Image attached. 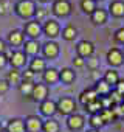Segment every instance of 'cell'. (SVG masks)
Returning <instances> with one entry per match:
<instances>
[{
  "label": "cell",
  "instance_id": "cell-1",
  "mask_svg": "<svg viewBox=\"0 0 124 132\" xmlns=\"http://www.w3.org/2000/svg\"><path fill=\"white\" fill-rule=\"evenodd\" d=\"M36 5L33 0H19V2L14 5V11L19 17L22 19H26V20H31V17L36 14Z\"/></svg>",
  "mask_w": 124,
  "mask_h": 132
},
{
  "label": "cell",
  "instance_id": "cell-2",
  "mask_svg": "<svg viewBox=\"0 0 124 132\" xmlns=\"http://www.w3.org/2000/svg\"><path fill=\"white\" fill-rule=\"evenodd\" d=\"M56 106H57V112L60 115H65V117H70L72 113H76V101L72 98V96H60L57 101H56Z\"/></svg>",
  "mask_w": 124,
  "mask_h": 132
},
{
  "label": "cell",
  "instance_id": "cell-3",
  "mask_svg": "<svg viewBox=\"0 0 124 132\" xmlns=\"http://www.w3.org/2000/svg\"><path fill=\"white\" fill-rule=\"evenodd\" d=\"M51 11L57 17H67L72 13V3L70 0H54L51 5Z\"/></svg>",
  "mask_w": 124,
  "mask_h": 132
},
{
  "label": "cell",
  "instance_id": "cell-4",
  "mask_svg": "<svg viewBox=\"0 0 124 132\" xmlns=\"http://www.w3.org/2000/svg\"><path fill=\"white\" fill-rule=\"evenodd\" d=\"M42 33L48 37V40L56 39V37L60 34V25H59V22L54 20V19L45 20V23L42 25Z\"/></svg>",
  "mask_w": 124,
  "mask_h": 132
},
{
  "label": "cell",
  "instance_id": "cell-5",
  "mask_svg": "<svg viewBox=\"0 0 124 132\" xmlns=\"http://www.w3.org/2000/svg\"><path fill=\"white\" fill-rule=\"evenodd\" d=\"M23 33H25V36H28L30 39H39V36L42 34V25H40V22L39 20H36V19H31V20H28V22H25V25H23Z\"/></svg>",
  "mask_w": 124,
  "mask_h": 132
},
{
  "label": "cell",
  "instance_id": "cell-6",
  "mask_svg": "<svg viewBox=\"0 0 124 132\" xmlns=\"http://www.w3.org/2000/svg\"><path fill=\"white\" fill-rule=\"evenodd\" d=\"M40 53H42L43 59H54L59 56V45L54 40H47L45 44H42Z\"/></svg>",
  "mask_w": 124,
  "mask_h": 132
},
{
  "label": "cell",
  "instance_id": "cell-7",
  "mask_svg": "<svg viewBox=\"0 0 124 132\" xmlns=\"http://www.w3.org/2000/svg\"><path fill=\"white\" fill-rule=\"evenodd\" d=\"M43 120L39 115H26L25 117V129L26 132H40L42 130Z\"/></svg>",
  "mask_w": 124,
  "mask_h": 132
},
{
  "label": "cell",
  "instance_id": "cell-8",
  "mask_svg": "<svg viewBox=\"0 0 124 132\" xmlns=\"http://www.w3.org/2000/svg\"><path fill=\"white\" fill-rule=\"evenodd\" d=\"M76 53L78 56H81L82 59H88L93 56L95 53V45L90 42V40H81L78 45H76Z\"/></svg>",
  "mask_w": 124,
  "mask_h": 132
},
{
  "label": "cell",
  "instance_id": "cell-9",
  "mask_svg": "<svg viewBox=\"0 0 124 132\" xmlns=\"http://www.w3.org/2000/svg\"><path fill=\"white\" fill-rule=\"evenodd\" d=\"M31 98L36 101V103H42L45 100H48V86L43 84V82H37L34 84V89H33V95Z\"/></svg>",
  "mask_w": 124,
  "mask_h": 132
},
{
  "label": "cell",
  "instance_id": "cell-10",
  "mask_svg": "<svg viewBox=\"0 0 124 132\" xmlns=\"http://www.w3.org/2000/svg\"><path fill=\"white\" fill-rule=\"evenodd\" d=\"M67 127L70 129V130H73V132H76V130H81L82 127H84V124H85V118L82 117V115H79V113H72L70 117H67Z\"/></svg>",
  "mask_w": 124,
  "mask_h": 132
},
{
  "label": "cell",
  "instance_id": "cell-11",
  "mask_svg": "<svg viewBox=\"0 0 124 132\" xmlns=\"http://www.w3.org/2000/svg\"><path fill=\"white\" fill-rule=\"evenodd\" d=\"M23 42H25V33H23V30L16 28V30H11L8 33V44L11 47H20V45H23Z\"/></svg>",
  "mask_w": 124,
  "mask_h": 132
},
{
  "label": "cell",
  "instance_id": "cell-12",
  "mask_svg": "<svg viewBox=\"0 0 124 132\" xmlns=\"http://www.w3.org/2000/svg\"><path fill=\"white\" fill-rule=\"evenodd\" d=\"M39 109H40V113L47 118H53V115L57 112V106H56V101L53 100H45L39 104Z\"/></svg>",
  "mask_w": 124,
  "mask_h": 132
},
{
  "label": "cell",
  "instance_id": "cell-13",
  "mask_svg": "<svg viewBox=\"0 0 124 132\" xmlns=\"http://www.w3.org/2000/svg\"><path fill=\"white\" fill-rule=\"evenodd\" d=\"M10 64H11V69H22L23 65L26 64V54L23 50H16L13 51V56L10 59Z\"/></svg>",
  "mask_w": 124,
  "mask_h": 132
},
{
  "label": "cell",
  "instance_id": "cell-14",
  "mask_svg": "<svg viewBox=\"0 0 124 132\" xmlns=\"http://www.w3.org/2000/svg\"><path fill=\"white\" fill-rule=\"evenodd\" d=\"M122 59H124V54L119 48H110L107 51V62L113 67H118V65L122 64Z\"/></svg>",
  "mask_w": 124,
  "mask_h": 132
},
{
  "label": "cell",
  "instance_id": "cell-15",
  "mask_svg": "<svg viewBox=\"0 0 124 132\" xmlns=\"http://www.w3.org/2000/svg\"><path fill=\"white\" fill-rule=\"evenodd\" d=\"M40 48H42V45L36 39H28V40L23 42V51H25V54H30L33 57L40 53Z\"/></svg>",
  "mask_w": 124,
  "mask_h": 132
},
{
  "label": "cell",
  "instance_id": "cell-16",
  "mask_svg": "<svg viewBox=\"0 0 124 132\" xmlns=\"http://www.w3.org/2000/svg\"><path fill=\"white\" fill-rule=\"evenodd\" d=\"M42 79H43V84L47 86H53L59 81V70L54 69V67H50L47 69L43 73H42Z\"/></svg>",
  "mask_w": 124,
  "mask_h": 132
},
{
  "label": "cell",
  "instance_id": "cell-17",
  "mask_svg": "<svg viewBox=\"0 0 124 132\" xmlns=\"http://www.w3.org/2000/svg\"><path fill=\"white\" fill-rule=\"evenodd\" d=\"M33 73H43L45 70H47V62H45V59L43 57H40V56H34L33 59H31V62H30V67H28Z\"/></svg>",
  "mask_w": 124,
  "mask_h": 132
},
{
  "label": "cell",
  "instance_id": "cell-18",
  "mask_svg": "<svg viewBox=\"0 0 124 132\" xmlns=\"http://www.w3.org/2000/svg\"><path fill=\"white\" fill-rule=\"evenodd\" d=\"M6 132H26L25 120L22 118H11L6 124Z\"/></svg>",
  "mask_w": 124,
  "mask_h": 132
},
{
  "label": "cell",
  "instance_id": "cell-19",
  "mask_svg": "<svg viewBox=\"0 0 124 132\" xmlns=\"http://www.w3.org/2000/svg\"><path fill=\"white\" fill-rule=\"evenodd\" d=\"M76 79V73L73 69L70 67H64L62 70H59V81L64 84H72Z\"/></svg>",
  "mask_w": 124,
  "mask_h": 132
},
{
  "label": "cell",
  "instance_id": "cell-20",
  "mask_svg": "<svg viewBox=\"0 0 124 132\" xmlns=\"http://www.w3.org/2000/svg\"><path fill=\"white\" fill-rule=\"evenodd\" d=\"M96 100H99L98 98V93H96V90L95 89H87V90H82L81 92V95H79V101L85 106V104H88V103H93V101H96Z\"/></svg>",
  "mask_w": 124,
  "mask_h": 132
},
{
  "label": "cell",
  "instance_id": "cell-21",
  "mask_svg": "<svg viewBox=\"0 0 124 132\" xmlns=\"http://www.w3.org/2000/svg\"><path fill=\"white\" fill-rule=\"evenodd\" d=\"M109 13L113 17H124V2L121 0H115L109 5Z\"/></svg>",
  "mask_w": 124,
  "mask_h": 132
},
{
  "label": "cell",
  "instance_id": "cell-22",
  "mask_svg": "<svg viewBox=\"0 0 124 132\" xmlns=\"http://www.w3.org/2000/svg\"><path fill=\"white\" fill-rule=\"evenodd\" d=\"M90 17H92V22L95 25H104L107 22V11L102 8H96Z\"/></svg>",
  "mask_w": 124,
  "mask_h": 132
},
{
  "label": "cell",
  "instance_id": "cell-23",
  "mask_svg": "<svg viewBox=\"0 0 124 132\" xmlns=\"http://www.w3.org/2000/svg\"><path fill=\"white\" fill-rule=\"evenodd\" d=\"M6 81H8L10 86H17L19 87V84L22 82V72L19 69H11L6 75Z\"/></svg>",
  "mask_w": 124,
  "mask_h": 132
},
{
  "label": "cell",
  "instance_id": "cell-24",
  "mask_svg": "<svg viewBox=\"0 0 124 132\" xmlns=\"http://www.w3.org/2000/svg\"><path fill=\"white\" fill-rule=\"evenodd\" d=\"M95 90H96L98 96H99V98H102V96H107V95L112 92V87H110L104 79H99V81L96 82V86H95Z\"/></svg>",
  "mask_w": 124,
  "mask_h": 132
},
{
  "label": "cell",
  "instance_id": "cell-25",
  "mask_svg": "<svg viewBox=\"0 0 124 132\" xmlns=\"http://www.w3.org/2000/svg\"><path fill=\"white\" fill-rule=\"evenodd\" d=\"M59 129H60V126L54 118H48L42 124V132H59Z\"/></svg>",
  "mask_w": 124,
  "mask_h": 132
},
{
  "label": "cell",
  "instance_id": "cell-26",
  "mask_svg": "<svg viewBox=\"0 0 124 132\" xmlns=\"http://www.w3.org/2000/svg\"><path fill=\"white\" fill-rule=\"evenodd\" d=\"M34 84L36 82H31V81H22L19 84V92L20 95L23 96H31L33 95V89H34Z\"/></svg>",
  "mask_w": 124,
  "mask_h": 132
},
{
  "label": "cell",
  "instance_id": "cell-27",
  "mask_svg": "<svg viewBox=\"0 0 124 132\" xmlns=\"http://www.w3.org/2000/svg\"><path fill=\"white\" fill-rule=\"evenodd\" d=\"M104 81L112 87V86H116L118 84V81H119V76H118V72L116 70H107L105 73H104Z\"/></svg>",
  "mask_w": 124,
  "mask_h": 132
},
{
  "label": "cell",
  "instance_id": "cell-28",
  "mask_svg": "<svg viewBox=\"0 0 124 132\" xmlns=\"http://www.w3.org/2000/svg\"><path fill=\"white\" fill-rule=\"evenodd\" d=\"M78 36V30L75 25H67L64 30H62V37L65 40H75V37Z\"/></svg>",
  "mask_w": 124,
  "mask_h": 132
},
{
  "label": "cell",
  "instance_id": "cell-29",
  "mask_svg": "<svg viewBox=\"0 0 124 132\" xmlns=\"http://www.w3.org/2000/svg\"><path fill=\"white\" fill-rule=\"evenodd\" d=\"M81 10L85 14H93V11L96 10V0H81Z\"/></svg>",
  "mask_w": 124,
  "mask_h": 132
},
{
  "label": "cell",
  "instance_id": "cell-30",
  "mask_svg": "<svg viewBox=\"0 0 124 132\" xmlns=\"http://www.w3.org/2000/svg\"><path fill=\"white\" fill-rule=\"evenodd\" d=\"M84 107H85V110H87L90 115L101 113V110H102V106H101V101H99V100H96V101H93V103H88V104H85Z\"/></svg>",
  "mask_w": 124,
  "mask_h": 132
},
{
  "label": "cell",
  "instance_id": "cell-31",
  "mask_svg": "<svg viewBox=\"0 0 124 132\" xmlns=\"http://www.w3.org/2000/svg\"><path fill=\"white\" fill-rule=\"evenodd\" d=\"M88 123H90L92 129H98V130H99V127H101V126H104V124H105V123H104V120H102V117H101V113L90 115V120H88Z\"/></svg>",
  "mask_w": 124,
  "mask_h": 132
},
{
  "label": "cell",
  "instance_id": "cell-32",
  "mask_svg": "<svg viewBox=\"0 0 124 132\" xmlns=\"http://www.w3.org/2000/svg\"><path fill=\"white\" fill-rule=\"evenodd\" d=\"M101 117H102L104 123H110V121H113V120L116 118L113 109H102V110H101Z\"/></svg>",
  "mask_w": 124,
  "mask_h": 132
},
{
  "label": "cell",
  "instance_id": "cell-33",
  "mask_svg": "<svg viewBox=\"0 0 124 132\" xmlns=\"http://www.w3.org/2000/svg\"><path fill=\"white\" fill-rule=\"evenodd\" d=\"M109 98L112 100V103H113V106H118V104H121V103H124V96H122L121 93H118L116 90H112V92L109 93Z\"/></svg>",
  "mask_w": 124,
  "mask_h": 132
},
{
  "label": "cell",
  "instance_id": "cell-34",
  "mask_svg": "<svg viewBox=\"0 0 124 132\" xmlns=\"http://www.w3.org/2000/svg\"><path fill=\"white\" fill-rule=\"evenodd\" d=\"M11 10V3L10 0H0V16L8 14V11Z\"/></svg>",
  "mask_w": 124,
  "mask_h": 132
},
{
  "label": "cell",
  "instance_id": "cell-35",
  "mask_svg": "<svg viewBox=\"0 0 124 132\" xmlns=\"http://www.w3.org/2000/svg\"><path fill=\"white\" fill-rule=\"evenodd\" d=\"M34 75L36 73H33L30 69H26L25 72H22V81H31V82H34Z\"/></svg>",
  "mask_w": 124,
  "mask_h": 132
},
{
  "label": "cell",
  "instance_id": "cell-36",
  "mask_svg": "<svg viewBox=\"0 0 124 132\" xmlns=\"http://www.w3.org/2000/svg\"><path fill=\"white\" fill-rule=\"evenodd\" d=\"M85 62H87V67H90L92 70H95V69L98 67V65H99V61H98L96 57H88Z\"/></svg>",
  "mask_w": 124,
  "mask_h": 132
},
{
  "label": "cell",
  "instance_id": "cell-37",
  "mask_svg": "<svg viewBox=\"0 0 124 132\" xmlns=\"http://www.w3.org/2000/svg\"><path fill=\"white\" fill-rule=\"evenodd\" d=\"M115 40L119 42V44H124V28L116 30V33H115Z\"/></svg>",
  "mask_w": 124,
  "mask_h": 132
},
{
  "label": "cell",
  "instance_id": "cell-38",
  "mask_svg": "<svg viewBox=\"0 0 124 132\" xmlns=\"http://www.w3.org/2000/svg\"><path fill=\"white\" fill-rule=\"evenodd\" d=\"M10 90V84L6 79H0V95H3Z\"/></svg>",
  "mask_w": 124,
  "mask_h": 132
},
{
  "label": "cell",
  "instance_id": "cell-39",
  "mask_svg": "<svg viewBox=\"0 0 124 132\" xmlns=\"http://www.w3.org/2000/svg\"><path fill=\"white\" fill-rule=\"evenodd\" d=\"M34 16H36V20H39V22H40V20H42V19H43L45 16H47V11H45L43 8H37V10H36V14H34Z\"/></svg>",
  "mask_w": 124,
  "mask_h": 132
},
{
  "label": "cell",
  "instance_id": "cell-40",
  "mask_svg": "<svg viewBox=\"0 0 124 132\" xmlns=\"http://www.w3.org/2000/svg\"><path fill=\"white\" fill-rule=\"evenodd\" d=\"M73 65H75V67H84V65H85V59H82L81 56H76L73 59Z\"/></svg>",
  "mask_w": 124,
  "mask_h": 132
},
{
  "label": "cell",
  "instance_id": "cell-41",
  "mask_svg": "<svg viewBox=\"0 0 124 132\" xmlns=\"http://www.w3.org/2000/svg\"><path fill=\"white\" fill-rule=\"evenodd\" d=\"M116 92L124 96V79H119V81H118V84H116Z\"/></svg>",
  "mask_w": 124,
  "mask_h": 132
},
{
  "label": "cell",
  "instance_id": "cell-42",
  "mask_svg": "<svg viewBox=\"0 0 124 132\" xmlns=\"http://www.w3.org/2000/svg\"><path fill=\"white\" fill-rule=\"evenodd\" d=\"M8 62H10V61H8V57L5 56V53H2V54H0V69H3Z\"/></svg>",
  "mask_w": 124,
  "mask_h": 132
},
{
  "label": "cell",
  "instance_id": "cell-43",
  "mask_svg": "<svg viewBox=\"0 0 124 132\" xmlns=\"http://www.w3.org/2000/svg\"><path fill=\"white\" fill-rule=\"evenodd\" d=\"M8 50V47H6V42L3 40V39H0V54H2V53H5Z\"/></svg>",
  "mask_w": 124,
  "mask_h": 132
},
{
  "label": "cell",
  "instance_id": "cell-44",
  "mask_svg": "<svg viewBox=\"0 0 124 132\" xmlns=\"http://www.w3.org/2000/svg\"><path fill=\"white\" fill-rule=\"evenodd\" d=\"M87 132H99V130H98V129H88Z\"/></svg>",
  "mask_w": 124,
  "mask_h": 132
},
{
  "label": "cell",
  "instance_id": "cell-45",
  "mask_svg": "<svg viewBox=\"0 0 124 132\" xmlns=\"http://www.w3.org/2000/svg\"><path fill=\"white\" fill-rule=\"evenodd\" d=\"M39 2H42V3H45V2H50V0H39Z\"/></svg>",
  "mask_w": 124,
  "mask_h": 132
},
{
  "label": "cell",
  "instance_id": "cell-46",
  "mask_svg": "<svg viewBox=\"0 0 124 132\" xmlns=\"http://www.w3.org/2000/svg\"><path fill=\"white\" fill-rule=\"evenodd\" d=\"M0 132H3V127H2V124H0Z\"/></svg>",
  "mask_w": 124,
  "mask_h": 132
},
{
  "label": "cell",
  "instance_id": "cell-47",
  "mask_svg": "<svg viewBox=\"0 0 124 132\" xmlns=\"http://www.w3.org/2000/svg\"><path fill=\"white\" fill-rule=\"evenodd\" d=\"M0 96H2V95H0Z\"/></svg>",
  "mask_w": 124,
  "mask_h": 132
}]
</instances>
